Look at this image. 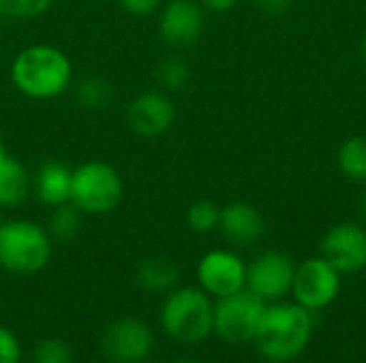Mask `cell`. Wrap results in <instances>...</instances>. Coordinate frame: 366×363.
<instances>
[{
    "mask_svg": "<svg viewBox=\"0 0 366 363\" xmlns=\"http://www.w3.org/2000/svg\"><path fill=\"white\" fill-rule=\"evenodd\" d=\"M13 88L34 101L62 96L73 83V62L49 43H34L19 49L9 68Z\"/></svg>",
    "mask_w": 366,
    "mask_h": 363,
    "instance_id": "obj_1",
    "label": "cell"
},
{
    "mask_svg": "<svg viewBox=\"0 0 366 363\" xmlns=\"http://www.w3.org/2000/svg\"><path fill=\"white\" fill-rule=\"evenodd\" d=\"M315 319L311 310L296 302H272L266 304L253 342L264 359L290 363L307 351Z\"/></svg>",
    "mask_w": 366,
    "mask_h": 363,
    "instance_id": "obj_2",
    "label": "cell"
},
{
    "mask_svg": "<svg viewBox=\"0 0 366 363\" xmlns=\"http://www.w3.org/2000/svg\"><path fill=\"white\" fill-rule=\"evenodd\" d=\"M163 332L180 344H199L214 334V302L199 287H176L161 306Z\"/></svg>",
    "mask_w": 366,
    "mask_h": 363,
    "instance_id": "obj_3",
    "label": "cell"
},
{
    "mask_svg": "<svg viewBox=\"0 0 366 363\" xmlns=\"http://www.w3.org/2000/svg\"><path fill=\"white\" fill-rule=\"evenodd\" d=\"M54 240L45 227L28 218L0 223V267L15 276H32L47 267Z\"/></svg>",
    "mask_w": 366,
    "mask_h": 363,
    "instance_id": "obj_4",
    "label": "cell"
},
{
    "mask_svg": "<svg viewBox=\"0 0 366 363\" xmlns=\"http://www.w3.org/2000/svg\"><path fill=\"white\" fill-rule=\"evenodd\" d=\"M124 180L120 171L103 160H86L73 169L71 203L86 216H105L120 208Z\"/></svg>",
    "mask_w": 366,
    "mask_h": 363,
    "instance_id": "obj_5",
    "label": "cell"
},
{
    "mask_svg": "<svg viewBox=\"0 0 366 363\" xmlns=\"http://www.w3.org/2000/svg\"><path fill=\"white\" fill-rule=\"evenodd\" d=\"M266 302L249 289L214 302V334L229 344L253 342Z\"/></svg>",
    "mask_w": 366,
    "mask_h": 363,
    "instance_id": "obj_6",
    "label": "cell"
},
{
    "mask_svg": "<svg viewBox=\"0 0 366 363\" xmlns=\"http://www.w3.org/2000/svg\"><path fill=\"white\" fill-rule=\"evenodd\" d=\"M341 278L343 274L335 270L324 257H311L296 265L290 295L302 308L320 312L337 302L341 293Z\"/></svg>",
    "mask_w": 366,
    "mask_h": 363,
    "instance_id": "obj_7",
    "label": "cell"
},
{
    "mask_svg": "<svg viewBox=\"0 0 366 363\" xmlns=\"http://www.w3.org/2000/svg\"><path fill=\"white\" fill-rule=\"evenodd\" d=\"M296 263L281 250H266L247 265V289L266 304L281 302L292 293Z\"/></svg>",
    "mask_w": 366,
    "mask_h": 363,
    "instance_id": "obj_8",
    "label": "cell"
},
{
    "mask_svg": "<svg viewBox=\"0 0 366 363\" xmlns=\"http://www.w3.org/2000/svg\"><path fill=\"white\" fill-rule=\"evenodd\" d=\"M159 36L172 49L195 45L206 28V11L197 0H167L159 9Z\"/></svg>",
    "mask_w": 366,
    "mask_h": 363,
    "instance_id": "obj_9",
    "label": "cell"
},
{
    "mask_svg": "<svg viewBox=\"0 0 366 363\" xmlns=\"http://www.w3.org/2000/svg\"><path fill=\"white\" fill-rule=\"evenodd\" d=\"M197 282L210 297H227L247 289V263L234 250H210L197 263Z\"/></svg>",
    "mask_w": 366,
    "mask_h": 363,
    "instance_id": "obj_10",
    "label": "cell"
},
{
    "mask_svg": "<svg viewBox=\"0 0 366 363\" xmlns=\"http://www.w3.org/2000/svg\"><path fill=\"white\" fill-rule=\"evenodd\" d=\"M152 329L135 317L114 321L101 336V353L112 363L144 362L152 353Z\"/></svg>",
    "mask_w": 366,
    "mask_h": 363,
    "instance_id": "obj_11",
    "label": "cell"
},
{
    "mask_svg": "<svg viewBox=\"0 0 366 363\" xmlns=\"http://www.w3.org/2000/svg\"><path fill=\"white\" fill-rule=\"evenodd\" d=\"M322 257L345 274L366 270V227L360 223H339L322 237Z\"/></svg>",
    "mask_w": 366,
    "mask_h": 363,
    "instance_id": "obj_12",
    "label": "cell"
},
{
    "mask_svg": "<svg viewBox=\"0 0 366 363\" xmlns=\"http://www.w3.org/2000/svg\"><path fill=\"white\" fill-rule=\"evenodd\" d=\"M129 128L144 139L165 135L176 122V105L163 90H144L127 107Z\"/></svg>",
    "mask_w": 366,
    "mask_h": 363,
    "instance_id": "obj_13",
    "label": "cell"
},
{
    "mask_svg": "<svg viewBox=\"0 0 366 363\" xmlns=\"http://www.w3.org/2000/svg\"><path fill=\"white\" fill-rule=\"evenodd\" d=\"M219 231L236 248L255 246L266 233L264 214L249 201H232L221 208Z\"/></svg>",
    "mask_w": 366,
    "mask_h": 363,
    "instance_id": "obj_14",
    "label": "cell"
},
{
    "mask_svg": "<svg viewBox=\"0 0 366 363\" xmlns=\"http://www.w3.org/2000/svg\"><path fill=\"white\" fill-rule=\"evenodd\" d=\"M71 182L73 169L62 160L49 158L41 163L36 173L32 175V193L41 205L51 210L71 201Z\"/></svg>",
    "mask_w": 366,
    "mask_h": 363,
    "instance_id": "obj_15",
    "label": "cell"
},
{
    "mask_svg": "<svg viewBox=\"0 0 366 363\" xmlns=\"http://www.w3.org/2000/svg\"><path fill=\"white\" fill-rule=\"evenodd\" d=\"M32 193V173L26 169V165L15 158L0 133V208L13 210L26 203V199Z\"/></svg>",
    "mask_w": 366,
    "mask_h": 363,
    "instance_id": "obj_16",
    "label": "cell"
},
{
    "mask_svg": "<svg viewBox=\"0 0 366 363\" xmlns=\"http://www.w3.org/2000/svg\"><path fill=\"white\" fill-rule=\"evenodd\" d=\"M178 278H180V274H178L176 263L169 261V259H163V257L144 259L137 265V274H135L137 285L144 291L154 293V295L174 291L178 287Z\"/></svg>",
    "mask_w": 366,
    "mask_h": 363,
    "instance_id": "obj_17",
    "label": "cell"
},
{
    "mask_svg": "<svg viewBox=\"0 0 366 363\" xmlns=\"http://www.w3.org/2000/svg\"><path fill=\"white\" fill-rule=\"evenodd\" d=\"M337 167L347 180L366 184V135H352L341 143Z\"/></svg>",
    "mask_w": 366,
    "mask_h": 363,
    "instance_id": "obj_18",
    "label": "cell"
},
{
    "mask_svg": "<svg viewBox=\"0 0 366 363\" xmlns=\"http://www.w3.org/2000/svg\"><path fill=\"white\" fill-rule=\"evenodd\" d=\"M154 79H157L159 90H163L167 94H176V92H182L187 88V83L191 79V68L182 56L167 53L157 62Z\"/></svg>",
    "mask_w": 366,
    "mask_h": 363,
    "instance_id": "obj_19",
    "label": "cell"
},
{
    "mask_svg": "<svg viewBox=\"0 0 366 363\" xmlns=\"http://www.w3.org/2000/svg\"><path fill=\"white\" fill-rule=\"evenodd\" d=\"M81 220H84V212L79 208H75L71 201L51 208V214L47 218V233L51 235L54 242H73L79 231H81Z\"/></svg>",
    "mask_w": 366,
    "mask_h": 363,
    "instance_id": "obj_20",
    "label": "cell"
},
{
    "mask_svg": "<svg viewBox=\"0 0 366 363\" xmlns=\"http://www.w3.org/2000/svg\"><path fill=\"white\" fill-rule=\"evenodd\" d=\"M75 101L90 111L107 109L114 101V86L101 75H88L75 83Z\"/></svg>",
    "mask_w": 366,
    "mask_h": 363,
    "instance_id": "obj_21",
    "label": "cell"
},
{
    "mask_svg": "<svg viewBox=\"0 0 366 363\" xmlns=\"http://www.w3.org/2000/svg\"><path fill=\"white\" fill-rule=\"evenodd\" d=\"M219 220H221V208L210 199H199L191 203L187 210V225L195 233H210L219 229Z\"/></svg>",
    "mask_w": 366,
    "mask_h": 363,
    "instance_id": "obj_22",
    "label": "cell"
},
{
    "mask_svg": "<svg viewBox=\"0 0 366 363\" xmlns=\"http://www.w3.org/2000/svg\"><path fill=\"white\" fill-rule=\"evenodd\" d=\"M54 0H0V11L13 19H36L51 9Z\"/></svg>",
    "mask_w": 366,
    "mask_h": 363,
    "instance_id": "obj_23",
    "label": "cell"
},
{
    "mask_svg": "<svg viewBox=\"0 0 366 363\" xmlns=\"http://www.w3.org/2000/svg\"><path fill=\"white\" fill-rule=\"evenodd\" d=\"M34 363H73V351L64 340L47 338L34 349Z\"/></svg>",
    "mask_w": 366,
    "mask_h": 363,
    "instance_id": "obj_24",
    "label": "cell"
},
{
    "mask_svg": "<svg viewBox=\"0 0 366 363\" xmlns=\"http://www.w3.org/2000/svg\"><path fill=\"white\" fill-rule=\"evenodd\" d=\"M21 362V344L17 336L0 325V363H19Z\"/></svg>",
    "mask_w": 366,
    "mask_h": 363,
    "instance_id": "obj_25",
    "label": "cell"
},
{
    "mask_svg": "<svg viewBox=\"0 0 366 363\" xmlns=\"http://www.w3.org/2000/svg\"><path fill=\"white\" fill-rule=\"evenodd\" d=\"M165 0H118V4L135 17H148L159 13V9L163 6Z\"/></svg>",
    "mask_w": 366,
    "mask_h": 363,
    "instance_id": "obj_26",
    "label": "cell"
},
{
    "mask_svg": "<svg viewBox=\"0 0 366 363\" xmlns=\"http://www.w3.org/2000/svg\"><path fill=\"white\" fill-rule=\"evenodd\" d=\"M253 4L268 15H281L292 6V0H253Z\"/></svg>",
    "mask_w": 366,
    "mask_h": 363,
    "instance_id": "obj_27",
    "label": "cell"
},
{
    "mask_svg": "<svg viewBox=\"0 0 366 363\" xmlns=\"http://www.w3.org/2000/svg\"><path fill=\"white\" fill-rule=\"evenodd\" d=\"M197 2L204 6V11H212V13H227L238 4V0H197Z\"/></svg>",
    "mask_w": 366,
    "mask_h": 363,
    "instance_id": "obj_28",
    "label": "cell"
},
{
    "mask_svg": "<svg viewBox=\"0 0 366 363\" xmlns=\"http://www.w3.org/2000/svg\"><path fill=\"white\" fill-rule=\"evenodd\" d=\"M356 208H358V216H360V220H362V225L366 227V188L360 193V197H358V203H356Z\"/></svg>",
    "mask_w": 366,
    "mask_h": 363,
    "instance_id": "obj_29",
    "label": "cell"
},
{
    "mask_svg": "<svg viewBox=\"0 0 366 363\" xmlns=\"http://www.w3.org/2000/svg\"><path fill=\"white\" fill-rule=\"evenodd\" d=\"M360 51H362V58L366 60V32L365 36H362V43H360Z\"/></svg>",
    "mask_w": 366,
    "mask_h": 363,
    "instance_id": "obj_30",
    "label": "cell"
},
{
    "mask_svg": "<svg viewBox=\"0 0 366 363\" xmlns=\"http://www.w3.org/2000/svg\"><path fill=\"white\" fill-rule=\"evenodd\" d=\"M2 17H4V15H2V11H0V26H2Z\"/></svg>",
    "mask_w": 366,
    "mask_h": 363,
    "instance_id": "obj_31",
    "label": "cell"
},
{
    "mask_svg": "<svg viewBox=\"0 0 366 363\" xmlns=\"http://www.w3.org/2000/svg\"><path fill=\"white\" fill-rule=\"evenodd\" d=\"M137 363H150V362H146V359H144V362H137Z\"/></svg>",
    "mask_w": 366,
    "mask_h": 363,
    "instance_id": "obj_32",
    "label": "cell"
},
{
    "mask_svg": "<svg viewBox=\"0 0 366 363\" xmlns=\"http://www.w3.org/2000/svg\"><path fill=\"white\" fill-rule=\"evenodd\" d=\"M178 363H193V362H178Z\"/></svg>",
    "mask_w": 366,
    "mask_h": 363,
    "instance_id": "obj_33",
    "label": "cell"
}]
</instances>
